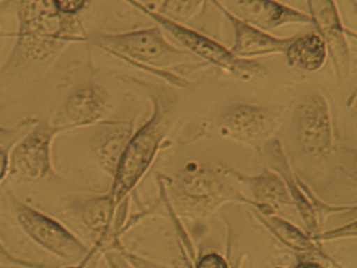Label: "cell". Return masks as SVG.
I'll return each mask as SVG.
<instances>
[{
  "mask_svg": "<svg viewBox=\"0 0 357 268\" xmlns=\"http://www.w3.org/2000/svg\"><path fill=\"white\" fill-rule=\"evenodd\" d=\"M17 18V40L11 59L45 62L66 46L87 41L89 36L77 16L62 14L53 0H6Z\"/></svg>",
  "mask_w": 357,
  "mask_h": 268,
  "instance_id": "obj_1",
  "label": "cell"
},
{
  "mask_svg": "<svg viewBox=\"0 0 357 268\" xmlns=\"http://www.w3.org/2000/svg\"><path fill=\"white\" fill-rule=\"evenodd\" d=\"M143 86L149 96L152 113L149 119L133 132L112 177L108 194L116 207L128 198L146 175L178 113V102L174 94L151 84L143 83Z\"/></svg>",
  "mask_w": 357,
  "mask_h": 268,
  "instance_id": "obj_2",
  "label": "cell"
},
{
  "mask_svg": "<svg viewBox=\"0 0 357 268\" xmlns=\"http://www.w3.org/2000/svg\"><path fill=\"white\" fill-rule=\"evenodd\" d=\"M87 41L112 56L179 87L188 85L189 82L171 73L169 68L204 63L197 61L188 50L173 45L158 25L126 33L95 34L89 36Z\"/></svg>",
  "mask_w": 357,
  "mask_h": 268,
  "instance_id": "obj_3",
  "label": "cell"
},
{
  "mask_svg": "<svg viewBox=\"0 0 357 268\" xmlns=\"http://www.w3.org/2000/svg\"><path fill=\"white\" fill-rule=\"evenodd\" d=\"M168 197L175 213L190 219H204L227 202L254 205L231 181L225 168L188 165L169 184Z\"/></svg>",
  "mask_w": 357,
  "mask_h": 268,
  "instance_id": "obj_4",
  "label": "cell"
},
{
  "mask_svg": "<svg viewBox=\"0 0 357 268\" xmlns=\"http://www.w3.org/2000/svg\"><path fill=\"white\" fill-rule=\"evenodd\" d=\"M130 6L141 10L146 16L154 21L158 27L173 36L175 40L191 52L196 58L200 59L206 64H212L217 68L233 75L243 81H250L255 77H262L266 69L256 60L241 59L231 54L229 48L206 34L200 33L183 23L175 22L158 14L153 8L139 3L137 0H124Z\"/></svg>",
  "mask_w": 357,
  "mask_h": 268,
  "instance_id": "obj_5",
  "label": "cell"
},
{
  "mask_svg": "<svg viewBox=\"0 0 357 268\" xmlns=\"http://www.w3.org/2000/svg\"><path fill=\"white\" fill-rule=\"evenodd\" d=\"M15 213L22 232L51 255L78 265H86L95 255L93 251L61 222L28 203L15 201Z\"/></svg>",
  "mask_w": 357,
  "mask_h": 268,
  "instance_id": "obj_6",
  "label": "cell"
},
{
  "mask_svg": "<svg viewBox=\"0 0 357 268\" xmlns=\"http://www.w3.org/2000/svg\"><path fill=\"white\" fill-rule=\"evenodd\" d=\"M283 112L273 106L234 105L219 117V133L261 153L283 123Z\"/></svg>",
  "mask_w": 357,
  "mask_h": 268,
  "instance_id": "obj_7",
  "label": "cell"
},
{
  "mask_svg": "<svg viewBox=\"0 0 357 268\" xmlns=\"http://www.w3.org/2000/svg\"><path fill=\"white\" fill-rule=\"evenodd\" d=\"M59 128L50 121H39L12 150L9 175L24 184H34L53 173L52 147Z\"/></svg>",
  "mask_w": 357,
  "mask_h": 268,
  "instance_id": "obj_8",
  "label": "cell"
},
{
  "mask_svg": "<svg viewBox=\"0 0 357 268\" xmlns=\"http://www.w3.org/2000/svg\"><path fill=\"white\" fill-rule=\"evenodd\" d=\"M128 198L119 207L110 195L91 197L79 209V221L93 242V253L103 255L110 251H123L120 236L124 232Z\"/></svg>",
  "mask_w": 357,
  "mask_h": 268,
  "instance_id": "obj_9",
  "label": "cell"
},
{
  "mask_svg": "<svg viewBox=\"0 0 357 268\" xmlns=\"http://www.w3.org/2000/svg\"><path fill=\"white\" fill-rule=\"evenodd\" d=\"M294 134L307 156L321 158L332 150V117L327 98L310 92L301 98L294 111Z\"/></svg>",
  "mask_w": 357,
  "mask_h": 268,
  "instance_id": "obj_10",
  "label": "cell"
},
{
  "mask_svg": "<svg viewBox=\"0 0 357 268\" xmlns=\"http://www.w3.org/2000/svg\"><path fill=\"white\" fill-rule=\"evenodd\" d=\"M311 24L327 46L338 82L348 79L352 67L350 45L335 0H306Z\"/></svg>",
  "mask_w": 357,
  "mask_h": 268,
  "instance_id": "obj_11",
  "label": "cell"
},
{
  "mask_svg": "<svg viewBox=\"0 0 357 268\" xmlns=\"http://www.w3.org/2000/svg\"><path fill=\"white\" fill-rule=\"evenodd\" d=\"M112 106L109 92L104 86L89 83L68 94L51 123L62 132L97 125Z\"/></svg>",
  "mask_w": 357,
  "mask_h": 268,
  "instance_id": "obj_12",
  "label": "cell"
},
{
  "mask_svg": "<svg viewBox=\"0 0 357 268\" xmlns=\"http://www.w3.org/2000/svg\"><path fill=\"white\" fill-rule=\"evenodd\" d=\"M231 8H225L238 18L263 29L275 31L291 24H311L308 13L292 8L279 0H229Z\"/></svg>",
  "mask_w": 357,
  "mask_h": 268,
  "instance_id": "obj_13",
  "label": "cell"
},
{
  "mask_svg": "<svg viewBox=\"0 0 357 268\" xmlns=\"http://www.w3.org/2000/svg\"><path fill=\"white\" fill-rule=\"evenodd\" d=\"M214 6L225 15L233 27L235 38L233 46L229 48L231 54L238 58L250 60L269 54H284L292 37H277L245 22L229 12L219 0L215 2Z\"/></svg>",
  "mask_w": 357,
  "mask_h": 268,
  "instance_id": "obj_14",
  "label": "cell"
},
{
  "mask_svg": "<svg viewBox=\"0 0 357 268\" xmlns=\"http://www.w3.org/2000/svg\"><path fill=\"white\" fill-rule=\"evenodd\" d=\"M97 125L91 136V153L100 169L112 178L135 132V121H102Z\"/></svg>",
  "mask_w": 357,
  "mask_h": 268,
  "instance_id": "obj_15",
  "label": "cell"
},
{
  "mask_svg": "<svg viewBox=\"0 0 357 268\" xmlns=\"http://www.w3.org/2000/svg\"><path fill=\"white\" fill-rule=\"evenodd\" d=\"M231 178L248 186L255 199V207L262 215H275L286 205L294 204L287 186L277 172L265 169L260 175L250 176L225 168Z\"/></svg>",
  "mask_w": 357,
  "mask_h": 268,
  "instance_id": "obj_16",
  "label": "cell"
},
{
  "mask_svg": "<svg viewBox=\"0 0 357 268\" xmlns=\"http://www.w3.org/2000/svg\"><path fill=\"white\" fill-rule=\"evenodd\" d=\"M269 154H271V161L273 163V169L278 172L282 179L285 182L287 186L288 192L291 197L292 202L296 205L300 211L302 219L306 223L309 232L313 234H319V220H317V214L311 204L310 199L308 198L306 191H305L304 184H301L294 176L292 175L291 170L289 169L287 158L284 154L281 144L278 140H273V144L269 147Z\"/></svg>",
  "mask_w": 357,
  "mask_h": 268,
  "instance_id": "obj_17",
  "label": "cell"
},
{
  "mask_svg": "<svg viewBox=\"0 0 357 268\" xmlns=\"http://www.w3.org/2000/svg\"><path fill=\"white\" fill-rule=\"evenodd\" d=\"M284 54L292 68L305 73H317L326 64L328 50L321 36L317 31H309L292 36Z\"/></svg>",
  "mask_w": 357,
  "mask_h": 268,
  "instance_id": "obj_18",
  "label": "cell"
},
{
  "mask_svg": "<svg viewBox=\"0 0 357 268\" xmlns=\"http://www.w3.org/2000/svg\"><path fill=\"white\" fill-rule=\"evenodd\" d=\"M258 217L275 237L290 248L296 251H317L312 239L290 222L275 215H262L259 213Z\"/></svg>",
  "mask_w": 357,
  "mask_h": 268,
  "instance_id": "obj_19",
  "label": "cell"
},
{
  "mask_svg": "<svg viewBox=\"0 0 357 268\" xmlns=\"http://www.w3.org/2000/svg\"><path fill=\"white\" fill-rule=\"evenodd\" d=\"M39 121L30 117L11 127L0 126V184L9 175L10 157L14 147Z\"/></svg>",
  "mask_w": 357,
  "mask_h": 268,
  "instance_id": "obj_20",
  "label": "cell"
},
{
  "mask_svg": "<svg viewBox=\"0 0 357 268\" xmlns=\"http://www.w3.org/2000/svg\"><path fill=\"white\" fill-rule=\"evenodd\" d=\"M206 0H160L156 12L170 20L185 23L199 13Z\"/></svg>",
  "mask_w": 357,
  "mask_h": 268,
  "instance_id": "obj_21",
  "label": "cell"
},
{
  "mask_svg": "<svg viewBox=\"0 0 357 268\" xmlns=\"http://www.w3.org/2000/svg\"><path fill=\"white\" fill-rule=\"evenodd\" d=\"M0 265L15 266L22 268H53L40 262L31 261L13 255L0 240Z\"/></svg>",
  "mask_w": 357,
  "mask_h": 268,
  "instance_id": "obj_22",
  "label": "cell"
},
{
  "mask_svg": "<svg viewBox=\"0 0 357 268\" xmlns=\"http://www.w3.org/2000/svg\"><path fill=\"white\" fill-rule=\"evenodd\" d=\"M53 2L62 14L77 16L89 6V0H53Z\"/></svg>",
  "mask_w": 357,
  "mask_h": 268,
  "instance_id": "obj_23",
  "label": "cell"
},
{
  "mask_svg": "<svg viewBox=\"0 0 357 268\" xmlns=\"http://www.w3.org/2000/svg\"><path fill=\"white\" fill-rule=\"evenodd\" d=\"M196 268H229V266L225 258L218 253H212L202 257Z\"/></svg>",
  "mask_w": 357,
  "mask_h": 268,
  "instance_id": "obj_24",
  "label": "cell"
},
{
  "mask_svg": "<svg viewBox=\"0 0 357 268\" xmlns=\"http://www.w3.org/2000/svg\"><path fill=\"white\" fill-rule=\"evenodd\" d=\"M123 253H124L125 258L132 266V268H167L151 261V260L145 259V258L139 257V255H135V253H127L125 249L123 251Z\"/></svg>",
  "mask_w": 357,
  "mask_h": 268,
  "instance_id": "obj_25",
  "label": "cell"
},
{
  "mask_svg": "<svg viewBox=\"0 0 357 268\" xmlns=\"http://www.w3.org/2000/svg\"><path fill=\"white\" fill-rule=\"evenodd\" d=\"M296 268H324L319 264L314 263V262H303L298 264Z\"/></svg>",
  "mask_w": 357,
  "mask_h": 268,
  "instance_id": "obj_26",
  "label": "cell"
},
{
  "mask_svg": "<svg viewBox=\"0 0 357 268\" xmlns=\"http://www.w3.org/2000/svg\"><path fill=\"white\" fill-rule=\"evenodd\" d=\"M137 1H139V3L144 4V6H148V8H153L154 10L153 4L158 1L160 2V0H137Z\"/></svg>",
  "mask_w": 357,
  "mask_h": 268,
  "instance_id": "obj_27",
  "label": "cell"
},
{
  "mask_svg": "<svg viewBox=\"0 0 357 268\" xmlns=\"http://www.w3.org/2000/svg\"><path fill=\"white\" fill-rule=\"evenodd\" d=\"M216 1H217V0H206V2H211V3H213V4H214L215 2H216Z\"/></svg>",
  "mask_w": 357,
  "mask_h": 268,
  "instance_id": "obj_28",
  "label": "cell"
},
{
  "mask_svg": "<svg viewBox=\"0 0 357 268\" xmlns=\"http://www.w3.org/2000/svg\"><path fill=\"white\" fill-rule=\"evenodd\" d=\"M89 268H97L96 267V263H93V265H91V267Z\"/></svg>",
  "mask_w": 357,
  "mask_h": 268,
  "instance_id": "obj_29",
  "label": "cell"
},
{
  "mask_svg": "<svg viewBox=\"0 0 357 268\" xmlns=\"http://www.w3.org/2000/svg\"><path fill=\"white\" fill-rule=\"evenodd\" d=\"M278 268H281V267H278Z\"/></svg>",
  "mask_w": 357,
  "mask_h": 268,
  "instance_id": "obj_30",
  "label": "cell"
}]
</instances>
